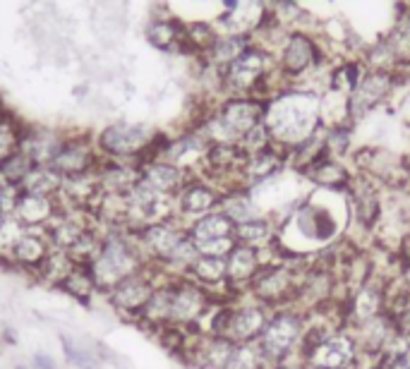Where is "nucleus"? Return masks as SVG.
Wrapping results in <instances>:
<instances>
[{"label": "nucleus", "mask_w": 410, "mask_h": 369, "mask_svg": "<svg viewBox=\"0 0 410 369\" xmlns=\"http://www.w3.org/2000/svg\"><path fill=\"white\" fill-rule=\"evenodd\" d=\"M264 125L274 144L293 151L303 141L315 137L322 122V94L307 87H286L266 99Z\"/></svg>", "instance_id": "1"}, {"label": "nucleus", "mask_w": 410, "mask_h": 369, "mask_svg": "<svg viewBox=\"0 0 410 369\" xmlns=\"http://www.w3.org/2000/svg\"><path fill=\"white\" fill-rule=\"evenodd\" d=\"M238 144H240L242 151H245L247 156H249V154H259V151H264V149L274 146V139H271V134H269L266 125L261 122V125L249 129V132L238 141Z\"/></svg>", "instance_id": "32"}, {"label": "nucleus", "mask_w": 410, "mask_h": 369, "mask_svg": "<svg viewBox=\"0 0 410 369\" xmlns=\"http://www.w3.org/2000/svg\"><path fill=\"white\" fill-rule=\"evenodd\" d=\"M324 63V53L319 48V41L307 31L293 29L291 34L286 36L284 46L279 48L276 53V68L284 82L288 87H296L310 77L312 73H317Z\"/></svg>", "instance_id": "6"}, {"label": "nucleus", "mask_w": 410, "mask_h": 369, "mask_svg": "<svg viewBox=\"0 0 410 369\" xmlns=\"http://www.w3.org/2000/svg\"><path fill=\"white\" fill-rule=\"evenodd\" d=\"M221 202V190L216 185H211L209 180L202 176H192L188 183L183 185V190L176 194L173 204H176V216L188 225L190 221L200 216L219 209Z\"/></svg>", "instance_id": "12"}, {"label": "nucleus", "mask_w": 410, "mask_h": 369, "mask_svg": "<svg viewBox=\"0 0 410 369\" xmlns=\"http://www.w3.org/2000/svg\"><path fill=\"white\" fill-rule=\"evenodd\" d=\"M50 252H53V247H50L46 232L43 230H24L22 235L12 242V247L5 252V257H8L17 269L38 274V269L43 267V262L48 259Z\"/></svg>", "instance_id": "14"}, {"label": "nucleus", "mask_w": 410, "mask_h": 369, "mask_svg": "<svg viewBox=\"0 0 410 369\" xmlns=\"http://www.w3.org/2000/svg\"><path fill=\"white\" fill-rule=\"evenodd\" d=\"M266 252L247 247V245H238L226 255V283L230 295H245V290L252 281V276L257 274V269L264 264Z\"/></svg>", "instance_id": "13"}, {"label": "nucleus", "mask_w": 410, "mask_h": 369, "mask_svg": "<svg viewBox=\"0 0 410 369\" xmlns=\"http://www.w3.org/2000/svg\"><path fill=\"white\" fill-rule=\"evenodd\" d=\"M233 232H235V225L230 223L219 209L188 223V235L192 237V242L219 240V237H233Z\"/></svg>", "instance_id": "26"}, {"label": "nucleus", "mask_w": 410, "mask_h": 369, "mask_svg": "<svg viewBox=\"0 0 410 369\" xmlns=\"http://www.w3.org/2000/svg\"><path fill=\"white\" fill-rule=\"evenodd\" d=\"M266 101L254 99V96H226L216 111H211L207 118L200 122V132L207 137L209 144L219 141H238L245 137L252 127L264 122Z\"/></svg>", "instance_id": "4"}, {"label": "nucleus", "mask_w": 410, "mask_h": 369, "mask_svg": "<svg viewBox=\"0 0 410 369\" xmlns=\"http://www.w3.org/2000/svg\"><path fill=\"white\" fill-rule=\"evenodd\" d=\"M401 73H392V70H365L360 84L355 87V92L348 96V122L355 125L357 120L367 118L369 113L377 111L389 96L394 94L396 82H399Z\"/></svg>", "instance_id": "10"}, {"label": "nucleus", "mask_w": 410, "mask_h": 369, "mask_svg": "<svg viewBox=\"0 0 410 369\" xmlns=\"http://www.w3.org/2000/svg\"><path fill=\"white\" fill-rule=\"evenodd\" d=\"M406 5H408V8H410V0H406Z\"/></svg>", "instance_id": "42"}, {"label": "nucleus", "mask_w": 410, "mask_h": 369, "mask_svg": "<svg viewBox=\"0 0 410 369\" xmlns=\"http://www.w3.org/2000/svg\"><path fill=\"white\" fill-rule=\"evenodd\" d=\"M34 367H36V369H58L55 362L50 360L48 355H43V353L34 355Z\"/></svg>", "instance_id": "37"}, {"label": "nucleus", "mask_w": 410, "mask_h": 369, "mask_svg": "<svg viewBox=\"0 0 410 369\" xmlns=\"http://www.w3.org/2000/svg\"><path fill=\"white\" fill-rule=\"evenodd\" d=\"M382 369H410V351H399V353H389L379 358Z\"/></svg>", "instance_id": "36"}, {"label": "nucleus", "mask_w": 410, "mask_h": 369, "mask_svg": "<svg viewBox=\"0 0 410 369\" xmlns=\"http://www.w3.org/2000/svg\"><path fill=\"white\" fill-rule=\"evenodd\" d=\"M305 369H319V367H305Z\"/></svg>", "instance_id": "41"}, {"label": "nucleus", "mask_w": 410, "mask_h": 369, "mask_svg": "<svg viewBox=\"0 0 410 369\" xmlns=\"http://www.w3.org/2000/svg\"><path fill=\"white\" fill-rule=\"evenodd\" d=\"M223 5H226L228 10H235L240 5V0H223Z\"/></svg>", "instance_id": "39"}, {"label": "nucleus", "mask_w": 410, "mask_h": 369, "mask_svg": "<svg viewBox=\"0 0 410 369\" xmlns=\"http://www.w3.org/2000/svg\"><path fill=\"white\" fill-rule=\"evenodd\" d=\"M223 369H266V362L261 360L254 343H238V346L230 348Z\"/></svg>", "instance_id": "29"}, {"label": "nucleus", "mask_w": 410, "mask_h": 369, "mask_svg": "<svg viewBox=\"0 0 410 369\" xmlns=\"http://www.w3.org/2000/svg\"><path fill=\"white\" fill-rule=\"evenodd\" d=\"M63 346H65V353H68V360L72 362L75 367H80V369H94L96 367V360H94V355H89L85 353L82 348H77L72 346L68 338H63Z\"/></svg>", "instance_id": "34"}, {"label": "nucleus", "mask_w": 410, "mask_h": 369, "mask_svg": "<svg viewBox=\"0 0 410 369\" xmlns=\"http://www.w3.org/2000/svg\"><path fill=\"white\" fill-rule=\"evenodd\" d=\"M345 202H348V221L355 225L357 230L365 235H377L379 225L384 221V211H387V202H384V187L377 185L374 180L357 176L350 183L348 192H345Z\"/></svg>", "instance_id": "8"}, {"label": "nucleus", "mask_w": 410, "mask_h": 369, "mask_svg": "<svg viewBox=\"0 0 410 369\" xmlns=\"http://www.w3.org/2000/svg\"><path fill=\"white\" fill-rule=\"evenodd\" d=\"M58 211H60V204H58L55 197H38V194L19 192L12 216H15L24 228L43 230Z\"/></svg>", "instance_id": "18"}, {"label": "nucleus", "mask_w": 410, "mask_h": 369, "mask_svg": "<svg viewBox=\"0 0 410 369\" xmlns=\"http://www.w3.org/2000/svg\"><path fill=\"white\" fill-rule=\"evenodd\" d=\"M3 218H5V216H0V225H3Z\"/></svg>", "instance_id": "40"}, {"label": "nucleus", "mask_w": 410, "mask_h": 369, "mask_svg": "<svg viewBox=\"0 0 410 369\" xmlns=\"http://www.w3.org/2000/svg\"><path fill=\"white\" fill-rule=\"evenodd\" d=\"M137 247L142 250V255L151 267L161 269L173 252L178 250L185 237H188V225L180 218H166V221H156L149 225H142L137 230H130Z\"/></svg>", "instance_id": "9"}, {"label": "nucleus", "mask_w": 410, "mask_h": 369, "mask_svg": "<svg viewBox=\"0 0 410 369\" xmlns=\"http://www.w3.org/2000/svg\"><path fill=\"white\" fill-rule=\"evenodd\" d=\"M96 178H99L101 192L113 194V197H125L134 185L139 183V166L132 161H111L99 164L96 168Z\"/></svg>", "instance_id": "19"}, {"label": "nucleus", "mask_w": 410, "mask_h": 369, "mask_svg": "<svg viewBox=\"0 0 410 369\" xmlns=\"http://www.w3.org/2000/svg\"><path fill=\"white\" fill-rule=\"evenodd\" d=\"M171 300H173L171 276L163 274L161 278H158L149 302H146L144 309L139 312L137 321L153 333L161 331V328H166V326H171Z\"/></svg>", "instance_id": "20"}, {"label": "nucleus", "mask_w": 410, "mask_h": 369, "mask_svg": "<svg viewBox=\"0 0 410 369\" xmlns=\"http://www.w3.org/2000/svg\"><path fill=\"white\" fill-rule=\"evenodd\" d=\"M19 149V134L10 122L0 120V161H5L10 154H15Z\"/></svg>", "instance_id": "33"}, {"label": "nucleus", "mask_w": 410, "mask_h": 369, "mask_svg": "<svg viewBox=\"0 0 410 369\" xmlns=\"http://www.w3.org/2000/svg\"><path fill=\"white\" fill-rule=\"evenodd\" d=\"M31 168H34V164H31V161L17 149V151L10 154L5 161H0V178H3L8 185L19 190V185H22V180L29 176Z\"/></svg>", "instance_id": "30"}, {"label": "nucleus", "mask_w": 410, "mask_h": 369, "mask_svg": "<svg viewBox=\"0 0 410 369\" xmlns=\"http://www.w3.org/2000/svg\"><path fill=\"white\" fill-rule=\"evenodd\" d=\"M192 176L188 171H183L180 166L171 164L166 159H151L139 166V180L149 185L151 190H156L158 194H163V197L176 199V194L183 190V185Z\"/></svg>", "instance_id": "17"}, {"label": "nucleus", "mask_w": 410, "mask_h": 369, "mask_svg": "<svg viewBox=\"0 0 410 369\" xmlns=\"http://www.w3.org/2000/svg\"><path fill=\"white\" fill-rule=\"evenodd\" d=\"M156 132L146 125L132 122H115L108 125L96 139V149L111 161H134L142 166L144 161L161 156L163 144H156Z\"/></svg>", "instance_id": "5"}, {"label": "nucleus", "mask_w": 410, "mask_h": 369, "mask_svg": "<svg viewBox=\"0 0 410 369\" xmlns=\"http://www.w3.org/2000/svg\"><path fill=\"white\" fill-rule=\"evenodd\" d=\"M50 168L60 173L63 178H75L82 173H92L99 168V156H96L94 146L82 139H65L63 146L58 149L55 159L50 161Z\"/></svg>", "instance_id": "15"}, {"label": "nucleus", "mask_w": 410, "mask_h": 369, "mask_svg": "<svg viewBox=\"0 0 410 369\" xmlns=\"http://www.w3.org/2000/svg\"><path fill=\"white\" fill-rule=\"evenodd\" d=\"M183 34L185 29L178 22H171V19H158V22H153L149 27V41L156 48H163V50H168L176 46L178 41H183Z\"/></svg>", "instance_id": "31"}, {"label": "nucleus", "mask_w": 410, "mask_h": 369, "mask_svg": "<svg viewBox=\"0 0 410 369\" xmlns=\"http://www.w3.org/2000/svg\"><path fill=\"white\" fill-rule=\"evenodd\" d=\"M161 276L163 274L156 267H149V269L139 271V274L125 278V281H120L118 286H113L106 293L108 305H111L118 314L137 319L139 312L144 309V305L149 302V297Z\"/></svg>", "instance_id": "11"}, {"label": "nucleus", "mask_w": 410, "mask_h": 369, "mask_svg": "<svg viewBox=\"0 0 410 369\" xmlns=\"http://www.w3.org/2000/svg\"><path fill=\"white\" fill-rule=\"evenodd\" d=\"M266 369H305L303 360H288V362H279V365H271Z\"/></svg>", "instance_id": "38"}, {"label": "nucleus", "mask_w": 410, "mask_h": 369, "mask_svg": "<svg viewBox=\"0 0 410 369\" xmlns=\"http://www.w3.org/2000/svg\"><path fill=\"white\" fill-rule=\"evenodd\" d=\"M173 300H171V326L195 328L200 331L202 321L214 309L219 300L214 293L202 288L200 283L190 281L188 276H171Z\"/></svg>", "instance_id": "7"}, {"label": "nucleus", "mask_w": 410, "mask_h": 369, "mask_svg": "<svg viewBox=\"0 0 410 369\" xmlns=\"http://www.w3.org/2000/svg\"><path fill=\"white\" fill-rule=\"evenodd\" d=\"M219 211L228 218L233 225H240L249 221L254 216H261V206L254 199V194L247 190V187H233V190L221 192V202H219Z\"/></svg>", "instance_id": "24"}, {"label": "nucleus", "mask_w": 410, "mask_h": 369, "mask_svg": "<svg viewBox=\"0 0 410 369\" xmlns=\"http://www.w3.org/2000/svg\"><path fill=\"white\" fill-rule=\"evenodd\" d=\"M307 323H310V316L296 305L271 309L266 326L261 328L259 338L254 343L266 367L288 360H300Z\"/></svg>", "instance_id": "3"}, {"label": "nucleus", "mask_w": 410, "mask_h": 369, "mask_svg": "<svg viewBox=\"0 0 410 369\" xmlns=\"http://www.w3.org/2000/svg\"><path fill=\"white\" fill-rule=\"evenodd\" d=\"M58 288H60L63 293L72 295L75 300H82V302H89L94 297V293H99V288H96V283H94L92 274H89V269L87 267H77V264H75V269L70 271L65 278H63Z\"/></svg>", "instance_id": "28"}, {"label": "nucleus", "mask_w": 410, "mask_h": 369, "mask_svg": "<svg viewBox=\"0 0 410 369\" xmlns=\"http://www.w3.org/2000/svg\"><path fill=\"white\" fill-rule=\"evenodd\" d=\"M365 70L367 68H365L362 60H343L334 65V68L326 73V92L341 96V99H348V96L355 92L357 84H360Z\"/></svg>", "instance_id": "25"}, {"label": "nucleus", "mask_w": 410, "mask_h": 369, "mask_svg": "<svg viewBox=\"0 0 410 369\" xmlns=\"http://www.w3.org/2000/svg\"><path fill=\"white\" fill-rule=\"evenodd\" d=\"M151 264L146 262L142 250L137 247L130 230H106L101 237L99 255L94 257V262L89 264V274H92L99 293H108L113 286H118L120 281L130 278L139 271L149 269Z\"/></svg>", "instance_id": "2"}, {"label": "nucleus", "mask_w": 410, "mask_h": 369, "mask_svg": "<svg viewBox=\"0 0 410 369\" xmlns=\"http://www.w3.org/2000/svg\"><path fill=\"white\" fill-rule=\"evenodd\" d=\"M63 141L65 139L58 137L55 132H48V129H31L27 134H19V151L34 166H50Z\"/></svg>", "instance_id": "23"}, {"label": "nucleus", "mask_w": 410, "mask_h": 369, "mask_svg": "<svg viewBox=\"0 0 410 369\" xmlns=\"http://www.w3.org/2000/svg\"><path fill=\"white\" fill-rule=\"evenodd\" d=\"M63 178L60 173H55L50 166H34L29 171V176L22 180L19 192L27 194H38V197H55L63 190Z\"/></svg>", "instance_id": "27"}, {"label": "nucleus", "mask_w": 410, "mask_h": 369, "mask_svg": "<svg viewBox=\"0 0 410 369\" xmlns=\"http://www.w3.org/2000/svg\"><path fill=\"white\" fill-rule=\"evenodd\" d=\"M233 237L238 245H247V247L269 252L279 240V221L276 216L261 213V216H254L245 223L235 225Z\"/></svg>", "instance_id": "21"}, {"label": "nucleus", "mask_w": 410, "mask_h": 369, "mask_svg": "<svg viewBox=\"0 0 410 369\" xmlns=\"http://www.w3.org/2000/svg\"><path fill=\"white\" fill-rule=\"evenodd\" d=\"M17 194H19L17 187L8 185L3 178H0V216H12V211H15V202H17Z\"/></svg>", "instance_id": "35"}, {"label": "nucleus", "mask_w": 410, "mask_h": 369, "mask_svg": "<svg viewBox=\"0 0 410 369\" xmlns=\"http://www.w3.org/2000/svg\"><path fill=\"white\" fill-rule=\"evenodd\" d=\"M190 281L200 283L202 288H207L209 293H221L226 297H233L228 293V283H226V257H197L192 262V267L188 269Z\"/></svg>", "instance_id": "22"}, {"label": "nucleus", "mask_w": 410, "mask_h": 369, "mask_svg": "<svg viewBox=\"0 0 410 369\" xmlns=\"http://www.w3.org/2000/svg\"><path fill=\"white\" fill-rule=\"evenodd\" d=\"M303 178L312 187H317V190L345 194L350 183H353V178H355V171L345 166L341 159L324 156V159H319L317 164H312L310 168H307V171L303 173Z\"/></svg>", "instance_id": "16"}]
</instances>
